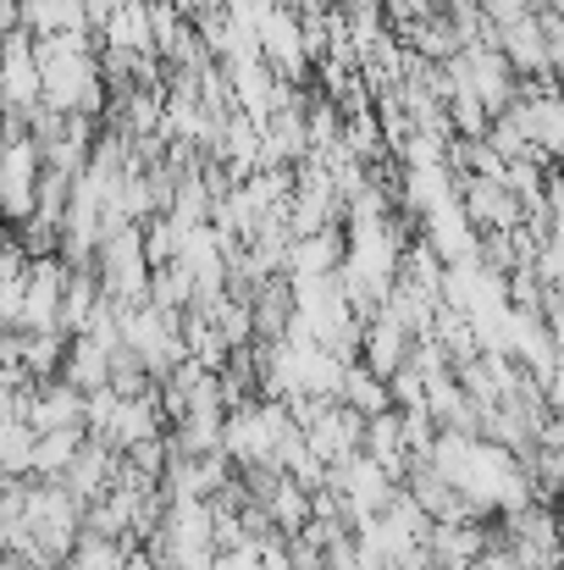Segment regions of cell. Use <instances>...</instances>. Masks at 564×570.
I'll use <instances>...</instances> for the list:
<instances>
[{
  "mask_svg": "<svg viewBox=\"0 0 564 570\" xmlns=\"http://www.w3.org/2000/svg\"><path fill=\"white\" fill-rule=\"evenodd\" d=\"M83 438H89V432H78V426H61V432H33V460H28V476L56 482V476L72 465V454L83 449Z\"/></svg>",
  "mask_w": 564,
  "mask_h": 570,
  "instance_id": "cell-1",
  "label": "cell"
}]
</instances>
